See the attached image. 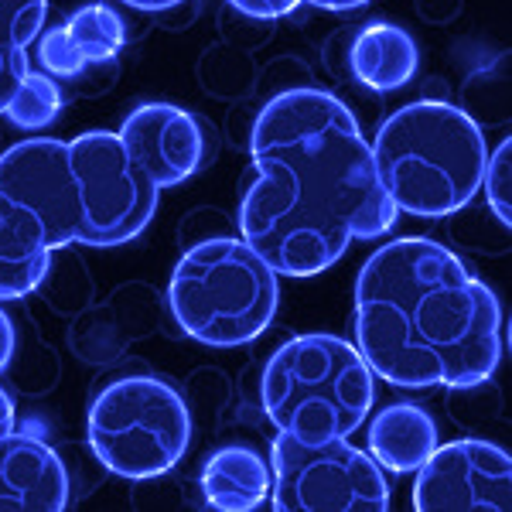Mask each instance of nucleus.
Masks as SVG:
<instances>
[{"label": "nucleus", "mask_w": 512, "mask_h": 512, "mask_svg": "<svg viewBox=\"0 0 512 512\" xmlns=\"http://www.w3.org/2000/svg\"><path fill=\"white\" fill-rule=\"evenodd\" d=\"M369 147L393 209L417 219H444L465 209L482 188L489 158L478 123L437 99H417L393 110Z\"/></svg>", "instance_id": "nucleus-4"}, {"label": "nucleus", "mask_w": 512, "mask_h": 512, "mask_svg": "<svg viewBox=\"0 0 512 512\" xmlns=\"http://www.w3.org/2000/svg\"><path fill=\"white\" fill-rule=\"evenodd\" d=\"M127 7H137V11H168V7L181 4V0H123Z\"/></svg>", "instance_id": "nucleus-24"}, {"label": "nucleus", "mask_w": 512, "mask_h": 512, "mask_svg": "<svg viewBox=\"0 0 512 512\" xmlns=\"http://www.w3.org/2000/svg\"><path fill=\"white\" fill-rule=\"evenodd\" d=\"M263 414L301 444L352 437L376 400V373L359 345L338 335H297L263 369Z\"/></svg>", "instance_id": "nucleus-5"}, {"label": "nucleus", "mask_w": 512, "mask_h": 512, "mask_svg": "<svg viewBox=\"0 0 512 512\" xmlns=\"http://www.w3.org/2000/svg\"><path fill=\"white\" fill-rule=\"evenodd\" d=\"M437 448V420L417 403H393L369 424V454L383 472H417Z\"/></svg>", "instance_id": "nucleus-14"}, {"label": "nucleus", "mask_w": 512, "mask_h": 512, "mask_svg": "<svg viewBox=\"0 0 512 512\" xmlns=\"http://www.w3.org/2000/svg\"><path fill=\"white\" fill-rule=\"evenodd\" d=\"M233 7L243 14H250V18H263V21L284 18L287 14V7L280 4V0H233Z\"/></svg>", "instance_id": "nucleus-20"}, {"label": "nucleus", "mask_w": 512, "mask_h": 512, "mask_svg": "<svg viewBox=\"0 0 512 512\" xmlns=\"http://www.w3.org/2000/svg\"><path fill=\"white\" fill-rule=\"evenodd\" d=\"M69 506V472L45 441L0 437V512H59Z\"/></svg>", "instance_id": "nucleus-11"}, {"label": "nucleus", "mask_w": 512, "mask_h": 512, "mask_svg": "<svg viewBox=\"0 0 512 512\" xmlns=\"http://www.w3.org/2000/svg\"><path fill=\"white\" fill-rule=\"evenodd\" d=\"M62 110V96L52 76H41V72H28L21 79V86L14 89L11 103H7L4 117L21 130H41L48 127Z\"/></svg>", "instance_id": "nucleus-16"}, {"label": "nucleus", "mask_w": 512, "mask_h": 512, "mask_svg": "<svg viewBox=\"0 0 512 512\" xmlns=\"http://www.w3.org/2000/svg\"><path fill=\"white\" fill-rule=\"evenodd\" d=\"M86 434L106 472L144 482L171 472L185 458L192 414L164 379L123 376L99 390L86 417Z\"/></svg>", "instance_id": "nucleus-7"}, {"label": "nucleus", "mask_w": 512, "mask_h": 512, "mask_svg": "<svg viewBox=\"0 0 512 512\" xmlns=\"http://www.w3.org/2000/svg\"><path fill=\"white\" fill-rule=\"evenodd\" d=\"M512 458L506 448L478 437L437 444L417 468V512H509Z\"/></svg>", "instance_id": "nucleus-9"}, {"label": "nucleus", "mask_w": 512, "mask_h": 512, "mask_svg": "<svg viewBox=\"0 0 512 512\" xmlns=\"http://www.w3.org/2000/svg\"><path fill=\"white\" fill-rule=\"evenodd\" d=\"M478 192H485L489 198V209L492 216L502 222V226H509L512 219V140L502 137L499 147L485 158V171H482V188Z\"/></svg>", "instance_id": "nucleus-18"}, {"label": "nucleus", "mask_w": 512, "mask_h": 512, "mask_svg": "<svg viewBox=\"0 0 512 512\" xmlns=\"http://www.w3.org/2000/svg\"><path fill=\"white\" fill-rule=\"evenodd\" d=\"M11 355H14V325H11V318L0 311V373L7 369Z\"/></svg>", "instance_id": "nucleus-22"}, {"label": "nucleus", "mask_w": 512, "mask_h": 512, "mask_svg": "<svg viewBox=\"0 0 512 512\" xmlns=\"http://www.w3.org/2000/svg\"><path fill=\"white\" fill-rule=\"evenodd\" d=\"M250 158L256 175L239 202V239L284 277L321 274L400 216L352 110L325 89L270 99L253 123Z\"/></svg>", "instance_id": "nucleus-1"}, {"label": "nucleus", "mask_w": 512, "mask_h": 512, "mask_svg": "<svg viewBox=\"0 0 512 512\" xmlns=\"http://www.w3.org/2000/svg\"><path fill=\"white\" fill-rule=\"evenodd\" d=\"M277 270L243 239H202L168 284L171 315L202 345L233 349L260 338L280 304Z\"/></svg>", "instance_id": "nucleus-6"}, {"label": "nucleus", "mask_w": 512, "mask_h": 512, "mask_svg": "<svg viewBox=\"0 0 512 512\" xmlns=\"http://www.w3.org/2000/svg\"><path fill=\"white\" fill-rule=\"evenodd\" d=\"M270 461H263L253 448L229 444L219 448L202 468V495L212 509L246 512L256 509L270 495Z\"/></svg>", "instance_id": "nucleus-15"}, {"label": "nucleus", "mask_w": 512, "mask_h": 512, "mask_svg": "<svg viewBox=\"0 0 512 512\" xmlns=\"http://www.w3.org/2000/svg\"><path fill=\"white\" fill-rule=\"evenodd\" d=\"M127 28L110 4H86L38 41V59L52 79H76L93 65L117 59Z\"/></svg>", "instance_id": "nucleus-12"}, {"label": "nucleus", "mask_w": 512, "mask_h": 512, "mask_svg": "<svg viewBox=\"0 0 512 512\" xmlns=\"http://www.w3.org/2000/svg\"><path fill=\"white\" fill-rule=\"evenodd\" d=\"M355 342L369 369L400 390H472L499 369L502 308L458 253L403 236L362 263Z\"/></svg>", "instance_id": "nucleus-2"}, {"label": "nucleus", "mask_w": 512, "mask_h": 512, "mask_svg": "<svg viewBox=\"0 0 512 512\" xmlns=\"http://www.w3.org/2000/svg\"><path fill=\"white\" fill-rule=\"evenodd\" d=\"M134 164L154 188H175L205 164V130L192 113L171 103H144L117 130Z\"/></svg>", "instance_id": "nucleus-10"}, {"label": "nucleus", "mask_w": 512, "mask_h": 512, "mask_svg": "<svg viewBox=\"0 0 512 512\" xmlns=\"http://www.w3.org/2000/svg\"><path fill=\"white\" fill-rule=\"evenodd\" d=\"M31 72L28 52H14V48L0 45V117H4L7 103H11L14 89L21 86V79Z\"/></svg>", "instance_id": "nucleus-19"}, {"label": "nucleus", "mask_w": 512, "mask_h": 512, "mask_svg": "<svg viewBox=\"0 0 512 512\" xmlns=\"http://www.w3.org/2000/svg\"><path fill=\"white\" fill-rule=\"evenodd\" d=\"M420 52L400 24L373 21L352 38L349 45V69L355 82H362L373 93H396L417 76Z\"/></svg>", "instance_id": "nucleus-13"}, {"label": "nucleus", "mask_w": 512, "mask_h": 512, "mask_svg": "<svg viewBox=\"0 0 512 512\" xmlns=\"http://www.w3.org/2000/svg\"><path fill=\"white\" fill-rule=\"evenodd\" d=\"M48 14V0H0V45L14 52H28L41 35Z\"/></svg>", "instance_id": "nucleus-17"}, {"label": "nucleus", "mask_w": 512, "mask_h": 512, "mask_svg": "<svg viewBox=\"0 0 512 512\" xmlns=\"http://www.w3.org/2000/svg\"><path fill=\"white\" fill-rule=\"evenodd\" d=\"M158 195L110 130L28 137L0 151V301L35 291L62 246L110 250L137 239Z\"/></svg>", "instance_id": "nucleus-3"}, {"label": "nucleus", "mask_w": 512, "mask_h": 512, "mask_svg": "<svg viewBox=\"0 0 512 512\" xmlns=\"http://www.w3.org/2000/svg\"><path fill=\"white\" fill-rule=\"evenodd\" d=\"M270 499L277 512H383L390 509V482L373 454L338 437L328 444H301L280 434L270 444Z\"/></svg>", "instance_id": "nucleus-8"}, {"label": "nucleus", "mask_w": 512, "mask_h": 512, "mask_svg": "<svg viewBox=\"0 0 512 512\" xmlns=\"http://www.w3.org/2000/svg\"><path fill=\"white\" fill-rule=\"evenodd\" d=\"M11 431H14V403H11V396L0 390V437Z\"/></svg>", "instance_id": "nucleus-23"}, {"label": "nucleus", "mask_w": 512, "mask_h": 512, "mask_svg": "<svg viewBox=\"0 0 512 512\" xmlns=\"http://www.w3.org/2000/svg\"><path fill=\"white\" fill-rule=\"evenodd\" d=\"M280 4L291 14L297 4H311V7H318V11H352V7H362V4H369V0H280Z\"/></svg>", "instance_id": "nucleus-21"}]
</instances>
